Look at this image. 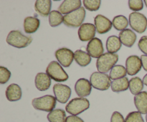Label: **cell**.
I'll list each match as a JSON object with an SVG mask.
<instances>
[{
  "mask_svg": "<svg viewBox=\"0 0 147 122\" xmlns=\"http://www.w3.org/2000/svg\"><path fill=\"white\" fill-rule=\"evenodd\" d=\"M32 37L24 35L19 30H11L7 37V42L17 48H24L31 44Z\"/></svg>",
  "mask_w": 147,
  "mask_h": 122,
  "instance_id": "1",
  "label": "cell"
},
{
  "mask_svg": "<svg viewBox=\"0 0 147 122\" xmlns=\"http://www.w3.org/2000/svg\"><path fill=\"white\" fill-rule=\"evenodd\" d=\"M119 60V55L110 53H103L96 61V67L100 73H106L111 70Z\"/></svg>",
  "mask_w": 147,
  "mask_h": 122,
  "instance_id": "2",
  "label": "cell"
},
{
  "mask_svg": "<svg viewBox=\"0 0 147 122\" xmlns=\"http://www.w3.org/2000/svg\"><path fill=\"white\" fill-rule=\"evenodd\" d=\"M57 99L51 95H45L40 98H35L32 100L33 107L39 111L51 112L54 110L56 106Z\"/></svg>",
  "mask_w": 147,
  "mask_h": 122,
  "instance_id": "3",
  "label": "cell"
},
{
  "mask_svg": "<svg viewBox=\"0 0 147 122\" xmlns=\"http://www.w3.org/2000/svg\"><path fill=\"white\" fill-rule=\"evenodd\" d=\"M90 82L94 88L100 90H106L111 86V79L106 73L94 72L90 75Z\"/></svg>",
  "mask_w": 147,
  "mask_h": 122,
  "instance_id": "4",
  "label": "cell"
},
{
  "mask_svg": "<svg viewBox=\"0 0 147 122\" xmlns=\"http://www.w3.org/2000/svg\"><path fill=\"white\" fill-rule=\"evenodd\" d=\"M86 17V9L81 7L78 9L63 16V23L67 27H80Z\"/></svg>",
  "mask_w": 147,
  "mask_h": 122,
  "instance_id": "5",
  "label": "cell"
},
{
  "mask_svg": "<svg viewBox=\"0 0 147 122\" xmlns=\"http://www.w3.org/2000/svg\"><path fill=\"white\" fill-rule=\"evenodd\" d=\"M90 103L88 99L85 98H75L69 101L66 106L65 110L67 113L73 116H77L88 109Z\"/></svg>",
  "mask_w": 147,
  "mask_h": 122,
  "instance_id": "6",
  "label": "cell"
},
{
  "mask_svg": "<svg viewBox=\"0 0 147 122\" xmlns=\"http://www.w3.org/2000/svg\"><path fill=\"white\" fill-rule=\"evenodd\" d=\"M46 73L56 82H64L68 79V75L57 61H52L49 63L46 69Z\"/></svg>",
  "mask_w": 147,
  "mask_h": 122,
  "instance_id": "7",
  "label": "cell"
},
{
  "mask_svg": "<svg viewBox=\"0 0 147 122\" xmlns=\"http://www.w3.org/2000/svg\"><path fill=\"white\" fill-rule=\"evenodd\" d=\"M129 24L131 27L139 33H143L147 28V19L143 14L132 12L129 14Z\"/></svg>",
  "mask_w": 147,
  "mask_h": 122,
  "instance_id": "8",
  "label": "cell"
},
{
  "mask_svg": "<svg viewBox=\"0 0 147 122\" xmlns=\"http://www.w3.org/2000/svg\"><path fill=\"white\" fill-rule=\"evenodd\" d=\"M55 55L58 63L65 67H69L74 59V53L71 50L65 47L58 49L55 52Z\"/></svg>",
  "mask_w": 147,
  "mask_h": 122,
  "instance_id": "9",
  "label": "cell"
},
{
  "mask_svg": "<svg viewBox=\"0 0 147 122\" xmlns=\"http://www.w3.org/2000/svg\"><path fill=\"white\" fill-rule=\"evenodd\" d=\"M53 92L57 101L61 103H67L71 95V89L69 86L59 83L54 85Z\"/></svg>",
  "mask_w": 147,
  "mask_h": 122,
  "instance_id": "10",
  "label": "cell"
},
{
  "mask_svg": "<svg viewBox=\"0 0 147 122\" xmlns=\"http://www.w3.org/2000/svg\"><path fill=\"white\" fill-rule=\"evenodd\" d=\"M96 28L91 23H84L78 29V37L81 41L86 42L93 40L96 35Z\"/></svg>",
  "mask_w": 147,
  "mask_h": 122,
  "instance_id": "11",
  "label": "cell"
},
{
  "mask_svg": "<svg viewBox=\"0 0 147 122\" xmlns=\"http://www.w3.org/2000/svg\"><path fill=\"white\" fill-rule=\"evenodd\" d=\"M86 50L89 55L93 58L100 57L103 54V51H104L103 42L100 39L96 38V37L89 42Z\"/></svg>",
  "mask_w": 147,
  "mask_h": 122,
  "instance_id": "12",
  "label": "cell"
},
{
  "mask_svg": "<svg viewBox=\"0 0 147 122\" xmlns=\"http://www.w3.org/2000/svg\"><path fill=\"white\" fill-rule=\"evenodd\" d=\"M142 67L141 57L137 55H131L127 57L126 61V68L127 74L129 75H134L139 73Z\"/></svg>",
  "mask_w": 147,
  "mask_h": 122,
  "instance_id": "13",
  "label": "cell"
},
{
  "mask_svg": "<svg viewBox=\"0 0 147 122\" xmlns=\"http://www.w3.org/2000/svg\"><path fill=\"white\" fill-rule=\"evenodd\" d=\"M95 26H96V31L99 34H105L111 30L113 26L112 22L107 17H104L101 14H98L94 19Z\"/></svg>",
  "mask_w": 147,
  "mask_h": 122,
  "instance_id": "14",
  "label": "cell"
},
{
  "mask_svg": "<svg viewBox=\"0 0 147 122\" xmlns=\"http://www.w3.org/2000/svg\"><path fill=\"white\" fill-rule=\"evenodd\" d=\"M92 86L90 82L86 78H80L75 84V90L80 98L89 96L91 93Z\"/></svg>",
  "mask_w": 147,
  "mask_h": 122,
  "instance_id": "15",
  "label": "cell"
},
{
  "mask_svg": "<svg viewBox=\"0 0 147 122\" xmlns=\"http://www.w3.org/2000/svg\"><path fill=\"white\" fill-rule=\"evenodd\" d=\"M80 0H65L61 3L58 7V11L61 14H67L81 7Z\"/></svg>",
  "mask_w": 147,
  "mask_h": 122,
  "instance_id": "16",
  "label": "cell"
},
{
  "mask_svg": "<svg viewBox=\"0 0 147 122\" xmlns=\"http://www.w3.org/2000/svg\"><path fill=\"white\" fill-rule=\"evenodd\" d=\"M35 86L40 91H45L49 89L51 85V78L45 73H38L34 79Z\"/></svg>",
  "mask_w": 147,
  "mask_h": 122,
  "instance_id": "17",
  "label": "cell"
},
{
  "mask_svg": "<svg viewBox=\"0 0 147 122\" xmlns=\"http://www.w3.org/2000/svg\"><path fill=\"white\" fill-rule=\"evenodd\" d=\"M6 97L9 101H17L22 98V90L20 86L16 83L10 84L6 89Z\"/></svg>",
  "mask_w": 147,
  "mask_h": 122,
  "instance_id": "18",
  "label": "cell"
},
{
  "mask_svg": "<svg viewBox=\"0 0 147 122\" xmlns=\"http://www.w3.org/2000/svg\"><path fill=\"white\" fill-rule=\"evenodd\" d=\"M119 39L123 45L131 47L136 40V34L130 29H126L119 33Z\"/></svg>",
  "mask_w": 147,
  "mask_h": 122,
  "instance_id": "19",
  "label": "cell"
},
{
  "mask_svg": "<svg viewBox=\"0 0 147 122\" xmlns=\"http://www.w3.org/2000/svg\"><path fill=\"white\" fill-rule=\"evenodd\" d=\"M134 104L142 114L147 113V92L142 91L134 96Z\"/></svg>",
  "mask_w": 147,
  "mask_h": 122,
  "instance_id": "20",
  "label": "cell"
},
{
  "mask_svg": "<svg viewBox=\"0 0 147 122\" xmlns=\"http://www.w3.org/2000/svg\"><path fill=\"white\" fill-rule=\"evenodd\" d=\"M52 1L50 0H37L34 4V9L42 17L49 16L51 12Z\"/></svg>",
  "mask_w": 147,
  "mask_h": 122,
  "instance_id": "21",
  "label": "cell"
},
{
  "mask_svg": "<svg viewBox=\"0 0 147 122\" xmlns=\"http://www.w3.org/2000/svg\"><path fill=\"white\" fill-rule=\"evenodd\" d=\"M40 25V21L34 17H27L24 19V30L27 34L34 33L38 30Z\"/></svg>",
  "mask_w": 147,
  "mask_h": 122,
  "instance_id": "22",
  "label": "cell"
},
{
  "mask_svg": "<svg viewBox=\"0 0 147 122\" xmlns=\"http://www.w3.org/2000/svg\"><path fill=\"white\" fill-rule=\"evenodd\" d=\"M121 45L122 43L119 37L115 35L110 36L106 41V49L108 50V53L116 54V53H117L120 50Z\"/></svg>",
  "mask_w": 147,
  "mask_h": 122,
  "instance_id": "23",
  "label": "cell"
},
{
  "mask_svg": "<svg viewBox=\"0 0 147 122\" xmlns=\"http://www.w3.org/2000/svg\"><path fill=\"white\" fill-rule=\"evenodd\" d=\"M74 59L76 63L81 67H86L91 61V57L86 52L78 50L74 53Z\"/></svg>",
  "mask_w": 147,
  "mask_h": 122,
  "instance_id": "24",
  "label": "cell"
},
{
  "mask_svg": "<svg viewBox=\"0 0 147 122\" xmlns=\"http://www.w3.org/2000/svg\"><path fill=\"white\" fill-rule=\"evenodd\" d=\"M111 87L113 92L125 91L129 88V80L126 77L113 80Z\"/></svg>",
  "mask_w": 147,
  "mask_h": 122,
  "instance_id": "25",
  "label": "cell"
},
{
  "mask_svg": "<svg viewBox=\"0 0 147 122\" xmlns=\"http://www.w3.org/2000/svg\"><path fill=\"white\" fill-rule=\"evenodd\" d=\"M66 113L61 109H54L47 115V119L50 122H65Z\"/></svg>",
  "mask_w": 147,
  "mask_h": 122,
  "instance_id": "26",
  "label": "cell"
},
{
  "mask_svg": "<svg viewBox=\"0 0 147 122\" xmlns=\"http://www.w3.org/2000/svg\"><path fill=\"white\" fill-rule=\"evenodd\" d=\"M144 83L143 80L139 77L132 78L129 80V90L131 93L134 95H137L142 92L144 89Z\"/></svg>",
  "mask_w": 147,
  "mask_h": 122,
  "instance_id": "27",
  "label": "cell"
},
{
  "mask_svg": "<svg viewBox=\"0 0 147 122\" xmlns=\"http://www.w3.org/2000/svg\"><path fill=\"white\" fill-rule=\"evenodd\" d=\"M126 74H127V70H126V67L121 65H115L111 69L109 76L111 80H115L125 78Z\"/></svg>",
  "mask_w": 147,
  "mask_h": 122,
  "instance_id": "28",
  "label": "cell"
},
{
  "mask_svg": "<svg viewBox=\"0 0 147 122\" xmlns=\"http://www.w3.org/2000/svg\"><path fill=\"white\" fill-rule=\"evenodd\" d=\"M129 22L127 18L123 15H118L113 18L112 21V24L116 30L119 31H123L126 30V27L129 25Z\"/></svg>",
  "mask_w": 147,
  "mask_h": 122,
  "instance_id": "29",
  "label": "cell"
},
{
  "mask_svg": "<svg viewBox=\"0 0 147 122\" xmlns=\"http://www.w3.org/2000/svg\"><path fill=\"white\" fill-rule=\"evenodd\" d=\"M63 22V16L61 13L56 10H53L49 14V23L53 27H57Z\"/></svg>",
  "mask_w": 147,
  "mask_h": 122,
  "instance_id": "30",
  "label": "cell"
},
{
  "mask_svg": "<svg viewBox=\"0 0 147 122\" xmlns=\"http://www.w3.org/2000/svg\"><path fill=\"white\" fill-rule=\"evenodd\" d=\"M83 3L86 9L89 11H96L100 8L101 2L100 0H84Z\"/></svg>",
  "mask_w": 147,
  "mask_h": 122,
  "instance_id": "31",
  "label": "cell"
},
{
  "mask_svg": "<svg viewBox=\"0 0 147 122\" xmlns=\"http://www.w3.org/2000/svg\"><path fill=\"white\" fill-rule=\"evenodd\" d=\"M125 122H144V121L140 112L133 111L127 115Z\"/></svg>",
  "mask_w": 147,
  "mask_h": 122,
  "instance_id": "32",
  "label": "cell"
},
{
  "mask_svg": "<svg viewBox=\"0 0 147 122\" xmlns=\"http://www.w3.org/2000/svg\"><path fill=\"white\" fill-rule=\"evenodd\" d=\"M129 7L130 9L134 11V12H138L144 8V1L142 0H129Z\"/></svg>",
  "mask_w": 147,
  "mask_h": 122,
  "instance_id": "33",
  "label": "cell"
},
{
  "mask_svg": "<svg viewBox=\"0 0 147 122\" xmlns=\"http://www.w3.org/2000/svg\"><path fill=\"white\" fill-rule=\"evenodd\" d=\"M11 77V73L9 70L5 67L1 66L0 67V83L4 84L7 83Z\"/></svg>",
  "mask_w": 147,
  "mask_h": 122,
  "instance_id": "34",
  "label": "cell"
},
{
  "mask_svg": "<svg viewBox=\"0 0 147 122\" xmlns=\"http://www.w3.org/2000/svg\"><path fill=\"white\" fill-rule=\"evenodd\" d=\"M138 46L139 50L147 55V36H143L141 37L138 43Z\"/></svg>",
  "mask_w": 147,
  "mask_h": 122,
  "instance_id": "35",
  "label": "cell"
},
{
  "mask_svg": "<svg viewBox=\"0 0 147 122\" xmlns=\"http://www.w3.org/2000/svg\"><path fill=\"white\" fill-rule=\"evenodd\" d=\"M111 122H125V120L121 113L118 111H115L112 114Z\"/></svg>",
  "mask_w": 147,
  "mask_h": 122,
  "instance_id": "36",
  "label": "cell"
},
{
  "mask_svg": "<svg viewBox=\"0 0 147 122\" xmlns=\"http://www.w3.org/2000/svg\"><path fill=\"white\" fill-rule=\"evenodd\" d=\"M65 122H84V121L77 116H69L66 118Z\"/></svg>",
  "mask_w": 147,
  "mask_h": 122,
  "instance_id": "37",
  "label": "cell"
},
{
  "mask_svg": "<svg viewBox=\"0 0 147 122\" xmlns=\"http://www.w3.org/2000/svg\"><path fill=\"white\" fill-rule=\"evenodd\" d=\"M141 60H142V67H144V70L147 71V55H143L141 56Z\"/></svg>",
  "mask_w": 147,
  "mask_h": 122,
  "instance_id": "38",
  "label": "cell"
},
{
  "mask_svg": "<svg viewBox=\"0 0 147 122\" xmlns=\"http://www.w3.org/2000/svg\"><path fill=\"white\" fill-rule=\"evenodd\" d=\"M143 83H144V84L145 85V86H147V74L146 75H144V78H143Z\"/></svg>",
  "mask_w": 147,
  "mask_h": 122,
  "instance_id": "39",
  "label": "cell"
},
{
  "mask_svg": "<svg viewBox=\"0 0 147 122\" xmlns=\"http://www.w3.org/2000/svg\"><path fill=\"white\" fill-rule=\"evenodd\" d=\"M144 4H146V7H147V0H145V1H144Z\"/></svg>",
  "mask_w": 147,
  "mask_h": 122,
  "instance_id": "40",
  "label": "cell"
},
{
  "mask_svg": "<svg viewBox=\"0 0 147 122\" xmlns=\"http://www.w3.org/2000/svg\"><path fill=\"white\" fill-rule=\"evenodd\" d=\"M146 122H147V113H146Z\"/></svg>",
  "mask_w": 147,
  "mask_h": 122,
  "instance_id": "41",
  "label": "cell"
}]
</instances>
